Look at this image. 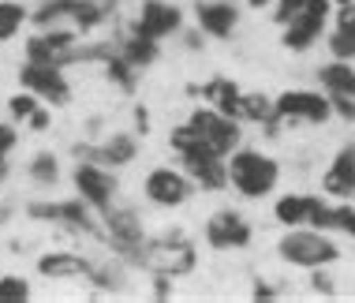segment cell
I'll list each match as a JSON object with an SVG mask.
<instances>
[{
    "instance_id": "obj_1",
    "label": "cell",
    "mask_w": 355,
    "mask_h": 303,
    "mask_svg": "<svg viewBox=\"0 0 355 303\" xmlns=\"http://www.w3.org/2000/svg\"><path fill=\"white\" fill-rule=\"evenodd\" d=\"M281 180V165L262 150H236L228 157V184L243 198H266Z\"/></svg>"
},
{
    "instance_id": "obj_2",
    "label": "cell",
    "mask_w": 355,
    "mask_h": 303,
    "mask_svg": "<svg viewBox=\"0 0 355 303\" xmlns=\"http://www.w3.org/2000/svg\"><path fill=\"white\" fill-rule=\"evenodd\" d=\"M150 273H165V277H187L198 266V248L187 240L184 232H161L146 240V251H142V262Z\"/></svg>"
},
{
    "instance_id": "obj_3",
    "label": "cell",
    "mask_w": 355,
    "mask_h": 303,
    "mask_svg": "<svg viewBox=\"0 0 355 303\" xmlns=\"http://www.w3.org/2000/svg\"><path fill=\"white\" fill-rule=\"evenodd\" d=\"M277 254L288 262V266L300 270H318V266H333L340 259V248L329 240L322 229H288L281 240H277Z\"/></svg>"
},
{
    "instance_id": "obj_4",
    "label": "cell",
    "mask_w": 355,
    "mask_h": 303,
    "mask_svg": "<svg viewBox=\"0 0 355 303\" xmlns=\"http://www.w3.org/2000/svg\"><path fill=\"white\" fill-rule=\"evenodd\" d=\"M105 243L112 248V254L131 266L142 262V251H146V232H142V221L131 206H116L112 202L105 210Z\"/></svg>"
},
{
    "instance_id": "obj_5",
    "label": "cell",
    "mask_w": 355,
    "mask_h": 303,
    "mask_svg": "<svg viewBox=\"0 0 355 303\" xmlns=\"http://www.w3.org/2000/svg\"><path fill=\"white\" fill-rule=\"evenodd\" d=\"M75 53H79V31L71 26H53V31H37L34 37H26V60L34 64L71 68Z\"/></svg>"
},
{
    "instance_id": "obj_6",
    "label": "cell",
    "mask_w": 355,
    "mask_h": 303,
    "mask_svg": "<svg viewBox=\"0 0 355 303\" xmlns=\"http://www.w3.org/2000/svg\"><path fill=\"white\" fill-rule=\"evenodd\" d=\"M191 191H195V180H191L184 168H172V165L150 168L146 180H142V195H146L153 206H161V210H176V206H184L191 198Z\"/></svg>"
},
{
    "instance_id": "obj_7",
    "label": "cell",
    "mask_w": 355,
    "mask_h": 303,
    "mask_svg": "<svg viewBox=\"0 0 355 303\" xmlns=\"http://www.w3.org/2000/svg\"><path fill=\"white\" fill-rule=\"evenodd\" d=\"M19 87L37 94V98L45 101V105L60 109L71 101V83L68 75H64V68H56V64H34L26 60L23 68H19Z\"/></svg>"
},
{
    "instance_id": "obj_8",
    "label": "cell",
    "mask_w": 355,
    "mask_h": 303,
    "mask_svg": "<svg viewBox=\"0 0 355 303\" xmlns=\"http://www.w3.org/2000/svg\"><path fill=\"white\" fill-rule=\"evenodd\" d=\"M329 15H333V0H306V8L284 26V34H281L284 49L306 53V49H311V45L322 37L325 23H329Z\"/></svg>"
},
{
    "instance_id": "obj_9",
    "label": "cell",
    "mask_w": 355,
    "mask_h": 303,
    "mask_svg": "<svg viewBox=\"0 0 355 303\" xmlns=\"http://www.w3.org/2000/svg\"><path fill=\"white\" fill-rule=\"evenodd\" d=\"M71 184H75V195L86 198L98 214H105L112 206V198H116V176H112V168L98 165V161H79L71 168Z\"/></svg>"
},
{
    "instance_id": "obj_10",
    "label": "cell",
    "mask_w": 355,
    "mask_h": 303,
    "mask_svg": "<svg viewBox=\"0 0 355 303\" xmlns=\"http://www.w3.org/2000/svg\"><path fill=\"white\" fill-rule=\"evenodd\" d=\"M277 101V116H281V124H325V120L333 116V101L322 98V94L314 90H284Z\"/></svg>"
},
{
    "instance_id": "obj_11",
    "label": "cell",
    "mask_w": 355,
    "mask_h": 303,
    "mask_svg": "<svg viewBox=\"0 0 355 303\" xmlns=\"http://www.w3.org/2000/svg\"><path fill=\"white\" fill-rule=\"evenodd\" d=\"M187 124L198 131V135L206 139V146L214 150V154L220 157H232L239 150V124L232 116H225V112L217 109H195L187 116Z\"/></svg>"
},
{
    "instance_id": "obj_12",
    "label": "cell",
    "mask_w": 355,
    "mask_h": 303,
    "mask_svg": "<svg viewBox=\"0 0 355 303\" xmlns=\"http://www.w3.org/2000/svg\"><path fill=\"white\" fill-rule=\"evenodd\" d=\"M202 236H206V248L209 251H243V248H251V240H254L251 225H247L236 210L209 214Z\"/></svg>"
},
{
    "instance_id": "obj_13",
    "label": "cell",
    "mask_w": 355,
    "mask_h": 303,
    "mask_svg": "<svg viewBox=\"0 0 355 303\" xmlns=\"http://www.w3.org/2000/svg\"><path fill=\"white\" fill-rule=\"evenodd\" d=\"M180 31H184V12L176 4H168V0H142L135 23H131V34L153 37V42H161L168 34H180Z\"/></svg>"
},
{
    "instance_id": "obj_14",
    "label": "cell",
    "mask_w": 355,
    "mask_h": 303,
    "mask_svg": "<svg viewBox=\"0 0 355 303\" xmlns=\"http://www.w3.org/2000/svg\"><path fill=\"white\" fill-rule=\"evenodd\" d=\"M75 157L79 161H98L105 168H123L139 157V139L135 135H109L105 143H75Z\"/></svg>"
},
{
    "instance_id": "obj_15",
    "label": "cell",
    "mask_w": 355,
    "mask_h": 303,
    "mask_svg": "<svg viewBox=\"0 0 355 303\" xmlns=\"http://www.w3.org/2000/svg\"><path fill=\"white\" fill-rule=\"evenodd\" d=\"M34 270L45 281H90L94 262L79 251H45V254H37Z\"/></svg>"
},
{
    "instance_id": "obj_16",
    "label": "cell",
    "mask_w": 355,
    "mask_h": 303,
    "mask_svg": "<svg viewBox=\"0 0 355 303\" xmlns=\"http://www.w3.org/2000/svg\"><path fill=\"white\" fill-rule=\"evenodd\" d=\"M184 161V173L195 180L202 191H225L228 187V157L220 154H191V157H180Z\"/></svg>"
},
{
    "instance_id": "obj_17",
    "label": "cell",
    "mask_w": 355,
    "mask_h": 303,
    "mask_svg": "<svg viewBox=\"0 0 355 303\" xmlns=\"http://www.w3.org/2000/svg\"><path fill=\"white\" fill-rule=\"evenodd\" d=\"M322 191L333 198H352L355 195V143H344L329 168L322 173Z\"/></svg>"
},
{
    "instance_id": "obj_18",
    "label": "cell",
    "mask_w": 355,
    "mask_h": 303,
    "mask_svg": "<svg viewBox=\"0 0 355 303\" xmlns=\"http://www.w3.org/2000/svg\"><path fill=\"white\" fill-rule=\"evenodd\" d=\"M195 15H198V31L206 37H232L239 23V12L228 0H198Z\"/></svg>"
},
{
    "instance_id": "obj_19",
    "label": "cell",
    "mask_w": 355,
    "mask_h": 303,
    "mask_svg": "<svg viewBox=\"0 0 355 303\" xmlns=\"http://www.w3.org/2000/svg\"><path fill=\"white\" fill-rule=\"evenodd\" d=\"M60 229H68V232H83V236H90V240H101L105 243V225H98V217H94V206L86 202V198H68V202H60Z\"/></svg>"
},
{
    "instance_id": "obj_20",
    "label": "cell",
    "mask_w": 355,
    "mask_h": 303,
    "mask_svg": "<svg viewBox=\"0 0 355 303\" xmlns=\"http://www.w3.org/2000/svg\"><path fill=\"white\" fill-rule=\"evenodd\" d=\"M202 98H206L217 112H225V116L239 120V109H243V90H239V83L225 79V75H214V79L202 87Z\"/></svg>"
},
{
    "instance_id": "obj_21",
    "label": "cell",
    "mask_w": 355,
    "mask_h": 303,
    "mask_svg": "<svg viewBox=\"0 0 355 303\" xmlns=\"http://www.w3.org/2000/svg\"><path fill=\"white\" fill-rule=\"evenodd\" d=\"M239 120L266 128V135H277V124H281V116H277V101L266 98V94H243V109H239Z\"/></svg>"
},
{
    "instance_id": "obj_22",
    "label": "cell",
    "mask_w": 355,
    "mask_h": 303,
    "mask_svg": "<svg viewBox=\"0 0 355 303\" xmlns=\"http://www.w3.org/2000/svg\"><path fill=\"white\" fill-rule=\"evenodd\" d=\"M329 49H333L337 60H355V4L340 8L337 31L329 34Z\"/></svg>"
},
{
    "instance_id": "obj_23",
    "label": "cell",
    "mask_w": 355,
    "mask_h": 303,
    "mask_svg": "<svg viewBox=\"0 0 355 303\" xmlns=\"http://www.w3.org/2000/svg\"><path fill=\"white\" fill-rule=\"evenodd\" d=\"M318 79H322V87L329 94H348V98H355V68H352V60L325 64V68L318 71Z\"/></svg>"
},
{
    "instance_id": "obj_24",
    "label": "cell",
    "mask_w": 355,
    "mask_h": 303,
    "mask_svg": "<svg viewBox=\"0 0 355 303\" xmlns=\"http://www.w3.org/2000/svg\"><path fill=\"white\" fill-rule=\"evenodd\" d=\"M306 206H311V195H281L277 206H273L277 225H284V229H300V225H306Z\"/></svg>"
},
{
    "instance_id": "obj_25",
    "label": "cell",
    "mask_w": 355,
    "mask_h": 303,
    "mask_svg": "<svg viewBox=\"0 0 355 303\" xmlns=\"http://www.w3.org/2000/svg\"><path fill=\"white\" fill-rule=\"evenodd\" d=\"M120 53L128 56L135 68H150V64L161 56V42L142 37V34H131V37H123V42H120Z\"/></svg>"
},
{
    "instance_id": "obj_26",
    "label": "cell",
    "mask_w": 355,
    "mask_h": 303,
    "mask_svg": "<svg viewBox=\"0 0 355 303\" xmlns=\"http://www.w3.org/2000/svg\"><path fill=\"white\" fill-rule=\"evenodd\" d=\"M26 176H31V184H37V187H56L60 184V161H56L53 150L34 154L31 165H26Z\"/></svg>"
},
{
    "instance_id": "obj_27",
    "label": "cell",
    "mask_w": 355,
    "mask_h": 303,
    "mask_svg": "<svg viewBox=\"0 0 355 303\" xmlns=\"http://www.w3.org/2000/svg\"><path fill=\"white\" fill-rule=\"evenodd\" d=\"M123 262V259H120ZM120 262H94L90 270V285L98 292H128V277H123Z\"/></svg>"
},
{
    "instance_id": "obj_28",
    "label": "cell",
    "mask_w": 355,
    "mask_h": 303,
    "mask_svg": "<svg viewBox=\"0 0 355 303\" xmlns=\"http://www.w3.org/2000/svg\"><path fill=\"white\" fill-rule=\"evenodd\" d=\"M26 19H31V12H26L19 0H0V42L19 37V31L26 26Z\"/></svg>"
},
{
    "instance_id": "obj_29",
    "label": "cell",
    "mask_w": 355,
    "mask_h": 303,
    "mask_svg": "<svg viewBox=\"0 0 355 303\" xmlns=\"http://www.w3.org/2000/svg\"><path fill=\"white\" fill-rule=\"evenodd\" d=\"M135 71H139V68H135V64H131L120 49L112 53L109 60H105V75H109V83H116V87H120L123 94L135 90Z\"/></svg>"
},
{
    "instance_id": "obj_30",
    "label": "cell",
    "mask_w": 355,
    "mask_h": 303,
    "mask_svg": "<svg viewBox=\"0 0 355 303\" xmlns=\"http://www.w3.org/2000/svg\"><path fill=\"white\" fill-rule=\"evenodd\" d=\"M31 296H34V288L26 277H19V273H4L0 277V303H26Z\"/></svg>"
},
{
    "instance_id": "obj_31",
    "label": "cell",
    "mask_w": 355,
    "mask_h": 303,
    "mask_svg": "<svg viewBox=\"0 0 355 303\" xmlns=\"http://www.w3.org/2000/svg\"><path fill=\"white\" fill-rule=\"evenodd\" d=\"M37 105H42V98H37V94L19 90V94H12V98H8V116L19 120V124H26V120L37 112Z\"/></svg>"
},
{
    "instance_id": "obj_32",
    "label": "cell",
    "mask_w": 355,
    "mask_h": 303,
    "mask_svg": "<svg viewBox=\"0 0 355 303\" xmlns=\"http://www.w3.org/2000/svg\"><path fill=\"white\" fill-rule=\"evenodd\" d=\"M306 225L311 229H322V232H333V206L325 198L311 195V206H306Z\"/></svg>"
},
{
    "instance_id": "obj_33",
    "label": "cell",
    "mask_w": 355,
    "mask_h": 303,
    "mask_svg": "<svg viewBox=\"0 0 355 303\" xmlns=\"http://www.w3.org/2000/svg\"><path fill=\"white\" fill-rule=\"evenodd\" d=\"M26 217H31V221L56 225L60 221V202H42V198H37V202H26Z\"/></svg>"
},
{
    "instance_id": "obj_34",
    "label": "cell",
    "mask_w": 355,
    "mask_h": 303,
    "mask_svg": "<svg viewBox=\"0 0 355 303\" xmlns=\"http://www.w3.org/2000/svg\"><path fill=\"white\" fill-rule=\"evenodd\" d=\"M333 232H344L355 240V206H348V202L333 206Z\"/></svg>"
},
{
    "instance_id": "obj_35",
    "label": "cell",
    "mask_w": 355,
    "mask_h": 303,
    "mask_svg": "<svg viewBox=\"0 0 355 303\" xmlns=\"http://www.w3.org/2000/svg\"><path fill=\"white\" fill-rule=\"evenodd\" d=\"M303 8H306V0H273V19L281 26H288L295 15L303 12Z\"/></svg>"
},
{
    "instance_id": "obj_36",
    "label": "cell",
    "mask_w": 355,
    "mask_h": 303,
    "mask_svg": "<svg viewBox=\"0 0 355 303\" xmlns=\"http://www.w3.org/2000/svg\"><path fill=\"white\" fill-rule=\"evenodd\" d=\"M49 109H53V105H45V101H42V105H37V112L26 120V128H31V131H49V128H53V112H49Z\"/></svg>"
},
{
    "instance_id": "obj_37",
    "label": "cell",
    "mask_w": 355,
    "mask_h": 303,
    "mask_svg": "<svg viewBox=\"0 0 355 303\" xmlns=\"http://www.w3.org/2000/svg\"><path fill=\"white\" fill-rule=\"evenodd\" d=\"M311 288H314V292H322V296H333V292H337V285L329 281V273H325V266L311 270Z\"/></svg>"
},
{
    "instance_id": "obj_38",
    "label": "cell",
    "mask_w": 355,
    "mask_h": 303,
    "mask_svg": "<svg viewBox=\"0 0 355 303\" xmlns=\"http://www.w3.org/2000/svg\"><path fill=\"white\" fill-rule=\"evenodd\" d=\"M329 101H333V112L344 120H355V98H348V94H329Z\"/></svg>"
},
{
    "instance_id": "obj_39",
    "label": "cell",
    "mask_w": 355,
    "mask_h": 303,
    "mask_svg": "<svg viewBox=\"0 0 355 303\" xmlns=\"http://www.w3.org/2000/svg\"><path fill=\"white\" fill-rule=\"evenodd\" d=\"M15 143H19V131L12 124H0V157H12Z\"/></svg>"
},
{
    "instance_id": "obj_40",
    "label": "cell",
    "mask_w": 355,
    "mask_h": 303,
    "mask_svg": "<svg viewBox=\"0 0 355 303\" xmlns=\"http://www.w3.org/2000/svg\"><path fill=\"white\" fill-rule=\"evenodd\" d=\"M168 292H172V277H165V273H153V296L165 300Z\"/></svg>"
},
{
    "instance_id": "obj_41",
    "label": "cell",
    "mask_w": 355,
    "mask_h": 303,
    "mask_svg": "<svg viewBox=\"0 0 355 303\" xmlns=\"http://www.w3.org/2000/svg\"><path fill=\"white\" fill-rule=\"evenodd\" d=\"M135 131H142V135L150 131V109L146 105H135Z\"/></svg>"
},
{
    "instance_id": "obj_42",
    "label": "cell",
    "mask_w": 355,
    "mask_h": 303,
    "mask_svg": "<svg viewBox=\"0 0 355 303\" xmlns=\"http://www.w3.org/2000/svg\"><path fill=\"white\" fill-rule=\"evenodd\" d=\"M254 300H277V288L266 281H254Z\"/></svg>"
},
{
    "instance_id": "obj_43",
    "label": "cell",
    "mask_w": 355,
    "mask_h": 303,
    "mask_svg": "<svg viewBox=\"0 0 355 303\" xmlns=\"http://www.w3.org/2000/svg\"><path fill=\"white\" fill-rule=\"evenodd\" d=\"M8 173H12V165H8V157H0V184L8 180Z\"/></svg>"
},
{
    "instance_id": "obj_44",
    "label": "cell",
    "mask_w": 355,
    "mask_h": 303,
    "mask_svg": "<svg viewBox=\"0 0 355 303\" xmlns=\"http://www.w3.org/2000/svg\"><path fill=\"white\" fill-rule=\"evenodd\" d=\"M251 8H266V4H273V0H247Z\"/></svg>"
},
{
    "instance_id": "obj_45",
    "label": "cell",
    "mask_w": 355,
    "mask_h": 303,
    "mask_svg": "<svg viewBox=\"0 0 355 303\" xmlns=\"http://www.w3.org/2000/svg\"><path fill=\"white\" fill-rule=\"evenodd\" d=\"M8 217H12V210H8V206H0V225H4Z\"/></svg>"
},
{
    "instance_id": "obj_46",
    "label": "cell",
    "mask_w": 355,
    "mask_h": 303,
    "mask_svg": "<svg viewBox=\"0 0 355 303\" xmlns=\"http://www.w3.org/2000/svg\"><path fill=\"white\" fill-rule=\"evenodd\" d=\"M352 198H355V195H352Z\"/></svg>"
}]
</instances>
